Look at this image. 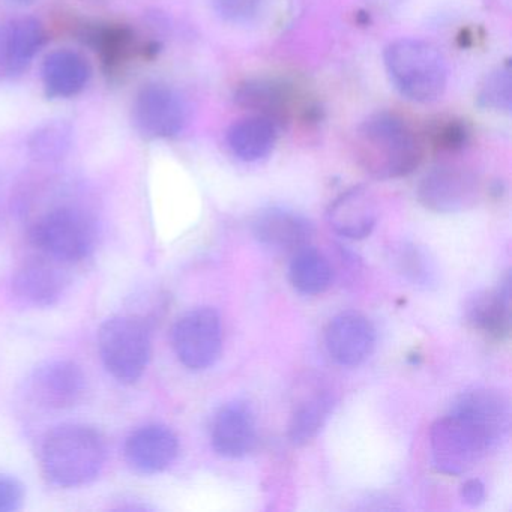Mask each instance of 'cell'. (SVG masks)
<instances>
[{
    "mask_svg": "<svg viewBox=\"0 0 512 512\" xmlns=\"http://www.w3.org/2000/svg\"><path fill=\"white\" fill-rule=\"evenodd\" d=\"M424 137L397 113L368 116L355 133L353 149L359 166L376 179H397L421 166Z\"/></svg>",
    "mask_w": 512,
    "mask_h": 512,
    "instance_id": "6da1fadb",
    "label": "cell"
},
{
    "mask_svg": "<svg viewBox=\"0 0 512 512\" xmlns=\"http://www.w3.org/2000/svg\"><path fill=\"white\" fill-rule=\"evenodd\" d=\"M106 455V442L100 431L89 425L67 424L44 439L41 464L53 484L80 487L100 475Z\"/></svg>",
    "mask_w": 512,
    "mask_h": 512,
    "instance_id": "7a4b0ae2",
    "label": "cell"
},
{
    "mask_svg": "<svg viewBox=\"0 0 512 512\" xmlns=\"http://www.w3.org/2000/svg\"><path fill=\"white\" fill-rule=\"evenodd\" d=\"M386 73L394 88L413 103H433L448 86V62L434 44L401 38L383 53Z\"/></svg>",
    "mask_w": 512,
    "mask_h": 512,
    "instance_id": "3957f363",
    "label": "cell"
},
{
    "mask_svg": "<svg viewBox=\"0 0 512 512\" xmlns=\"http://www.w3.org/2000/svg\"><path fill=\"white\" fill-rule=\"evenodd\" d=\"M29 239L40 253L71 265L91 256L97 244V227L85 209L58 206L35 221Z\"/></svg>",
    "mask_w": 512,
    "mask_h": 512,
    "instance_id": "277c9868",
    "label": "cell"
},
{
    "mask_svg": "<svg viewBox=\"0 0 512 512\" xmlns=\"http://www.w3.org/2000/svg\"><path fill=\"white\" fill-rule=\"evenodd\" d=\"M428 443L431 466L449 476L464 475L488 452L496 451L475 424L455 412L431 425Z\"/></svg>",
    "mask_w": 512,
    "mask_h": 512,
    "instance_id": "5b68a950",
    "label": "cell"
},
{
    "mask_svg": "<svg viewBox=\"0 0 512 512\" xmlns=\"http://www.w3.org/2000/svg\"><path fill=\"white\" fill-rule=\"evenodd\" d=\"M98 347L104 365L115 379L137 382L151 359L149 326L140 317H112L100 328Z\"/></svg>",
    "mask_w": 512,
    "mask_h": 512,
    "instance_id": "8992f818",
    "label": "cell"
},
{
    "mask_svg": "<svg viewBox=\"0 0 512 512\" xmlns=\"http://www.w3.org/2000/svg\"><path fill=\"white\" fill-rule=\"evenodd\" d=\"M179 361L190 370H206L220 358L223 326L214 308L200 307L185 313L172 334Z\"/></svg>",
    "mask_w": 512,
    "mask_h": 512,
    "instance_id": "52a82bcc",
    "label": "cell"
},
{
    "mask_svg": "<svg viewBox=\"0 0 512 512\" xmlns=\"http://www.w3.org/2000/svg\"><path fill=\"white\" fill-rule=\"evenodd\" d=\"M416 196L428 211L455 214L467 211L478 203L481 182L478 175L467 167L440 164L421 179Z\"/></svg>",
    "mask_w": 512,
    "mask_h": 512,
    "instance_id": "ba28073f",
    "label": "cell"
},
{
    "mask_svg": "<svg viewBox=\"0 0 512 512\" xmlns=\"http://www.w3.org/2000/svg\"><path fill=\"white\" fill-rule=\"evenodd\" d=\"M133 121L146 139H173L187 127V103L172 86L151 83L137 94Z\"/></svg>",
    "mask_w": 512,
    "mask_h": 512,
    "instance_id": "9c48e42d",
    "label": "cell"
},
{
    "mask_svg": "<svg viewBox=\"0 0 512 512\" xmlns=\"http://www.w3.org/2000/svg\"><path fill=\"white\" fill-rule=\"evenodd\" d=\"M67 266L43 253L25 260L14 275V295L29 307H53L61 301L70 284Z\"/></svg>",
    "mask_w": 512,
    "mask_h": 512,
    "instance_id": "30bf717a",
    "label": "cell"
},
{
    "mask_svg": "<svg viewBox=\"0 0 512 512\" xmlns=\"http://www.w3.org/2000/svg\"><path fill=\"white\" fill-rule=\"evenodd\" d=\"M82 368L71 361H49L35 368L29 379L32 400L44 409H71L85 394Z\"/></svg>",
    "mask_w": 512,
    "mask_h": 512,
    "instance_id": "8fae6325",
    "label": "cell"
},
{
    "mask_svg": "<svg viewBox=\"0 0 512 512\" xmlns=\"http://www.w3.org/2000/svg\"><path fill=\"white\" fill-rule=\"evenodd\" d=\"M235 101L253 115L271 119L280 127L295 118L301 109L299 92L292 83L269 77H256L242 82L236 88Z\"/></svg>",
    "mask_w": 512,
    "mask_h": 512,
    "instance_id": "7c38bea8",
    "label": "cell"
},
{
    "mask_svg": "<svg viewBox=\"0 0 512 512\" xmlns=\"http://www.w3.org/2000/svg\"><path fill=\"white\" fill-rule=\"evenodd\" d=\"M325 343L329 355L337 364L356 367L373 353L376 331L364 314L346 311L329 322Z\"/></svg>",
    "mask_w": 512,
    "mask_h": 512,
    "instance_id": "4fadbf2b",
    "label": "cell"
},
{
    "mask_svg": "<svg viewBox=\"0 0 512 512\" xmlns=\"http://www.w3.org/2000/svg\"><path fill=\"white\" fill-rule=\"evenodd\" d=\"M451 412L458 413L475 424L490 440L494 449L499 448L511 427V407L508 398L491 388H473L455 400Z\"/></svg>",
    "mask_w": 512,
    "mask_h": 512,
    "instance_id": "5bb4252c",
    "label": "cell"
},
{
    "mask_svg": "<svg viewBox=\"0 0 512 512\" xmlns=\"http://www.w3.org/2000/svg\"><path fill=\"white\" fill-rule=\"evenodd\" d=\"M211 442L217 454L226 458L250 454L257 442L256 416L250 404L236 400L221 407L212 422Z\"/></svg>",
    "mask_w": 512,
    "mask_h": 512,
    "instance_id": "9a60e30c",
    "label": "cell"
},
{
    "mask_svg": "<svg viewBox=\"0 0 512 512\" xmlns=\"http://www.w3.org/2000/svg\"><path fill=\"white\" fill-rule=\"evenodd\" d=\"M257 241L275 251H298L307 247L314 233L313 224L292 209L271 206L263 209L253 220Z\"/></svg>",
    "mask_w": 512,
    "mask_h": 512,
    "instance_id": "2e32d148",
    "label": "cell"
},
{
    "mask_svg": "<svg viewBox=\"0 0 512 512\" xmlns=\"http://www.w3.org/2000/svg\"><path fill=\"white\" fill-rule=\"evenodd\" d=\"M335 407V395L320 379L305 383L293 403L289 421L290 442L304 446L316 439Z\"/></svg>",
    "mask_w": 512,
    "mask_h": 512,
    "instance_id": "e0dca14e",
    "label": "cell"
},
{
    "mask_svg": "<svg viewBox=\"0 0 512 512\" xmlns=\"http://www.w3.org/2000/svg\"><path fill=\"white\" fill-rule=\"evenodd\" d=\"M464 319L475 331L503 340L511 332V277L493 290H479L467 298Z\"/></svg>",
    "mask_w": 512,
    "mask_h": 512,
    "instance_id": "ac0fdd59",
    "label": "cell"
},
{
    "mask_svg": "<svg viewBox=\"0 0 512 512\" xmlns=\"http://www.w3.org/2000/svg\"><path fill=\"white\" fill-rule=\"evenodd\" d=\"M178 452V437L166 425H145L134 431L125 443L128 463L142 473L163 472L172 466Z\"/></svg>",
    "mask_w": 512,
    "mask_h": 512,
    "instance_id": "d6986e66",
    "label": "cell"
},
{
    "mask_svg": "<svg viewBox=\"0 0 512 512\" xmlns=\"http://www.w3.org/2000/svg\"><path fill=\"white\" fill-rule=\"evenodd\" d=\"M379 220L376 199L368 188L353 187L344 191L331 203L328 221L335 233L343 238H367Z\"/></svg>",
    "mask_w": 512,
    "mask_h": 512,
    "instance_id": "ffe728a7",
    "label": "cell"
},
{
    "mask_svg": "<svg viewBox=\"0 0 512 512\" xmlns=\"http://www.w3.org/2000/svg\"><path fill=\"white\" fill-rule=\"evenodd\" d=\"M92 70L80 53L62 49L50 53L41 67L44 89L49 98H73L88 86Z\"/></svg>",
    "mask_w": 512,
    "mask_h": 512,
    "instance_id": "44dd1931",
    "label": "cell"
},
{
    "mask_svg": "<svg viewBox=\"0 0 512 512\" xmlns=\"http://www.w3.org/2000/svg\"><path fill=\"white\" fill-rule=\"evenodd\" d=\"M277 140L278 125L259 115L233 122L226 133L227 146L244 163L265 160L274 151Z\"/></svg>",
    "mask_w": 512,
    "mask_h": 512,
    "instance_id": "7402d4cb",
    "label": "cell"
},
{
    "mask_svg": "<svg viewBox=\"0 0 512 512\" xmlns=\"http://www.w3.org/2000/svg\"><path fill=\"white\" fill-rule=\"evenodd\" d=\"M82 38L89 47L100 53L104 68L109 73L121 70L137 49L136 34L128 26H91L83 31Z\"/></svg>",
    "mask_w": 512,
    "mask_h": 512,
    "instance_id": "603a6c76",
    "label": "cell"
},
{
    "mask_svg": "<svg viewBox=\"0 0 512 512\" xmlns=\"http://www.w3.org/2000/svg\"><path fill=\"white\" fill-rule=\"evenodd\" d=\"M290 283L302 295H322L334 280L329 260L313 247H302L295 251L289 266Z\"/></svg>",
    "mask_w": 512,
    "mask_h": 512,
    "instance_id": "cb8c5ba5",
    "label": "cell"
},
{
    "mask_svg": "<svg viewBox=\"0 0 512 512\" xmlns=\"http://www.w3.org/2000/svg\"><path fill=\"white\" fill-rule=\"evenodd\" d=\"M8 32V74L25 73L46 43V32L38 20L20 19L11 23Z\"/></svg>",
    "mask_w": 512,
    "mask_h": 512,
    "instance_id": "d4e9b609",
    "label": "cell"
},
{
    "mask_svg": "<svg viewBox=\"0 0 512 512\" xmlns=\"http://www.w3.org/2000/svg\"><path fill=\"white\" fill-rule=\"evenodd\" d=\"M389 259L398 274L413 286L431 289L439 283V271L433 257L413 242H400L394 245Z\"/></svg>",
    "mask_w": 512,
    "mask_h": 512,
    "instance_id": "484cf974",
    "label": "cell"
},
{
    "mask_svg": "<svg viewBox=\"0 0 512 512\" xmlns=\"http://www.w3.org/2000/svg\"><path fill=\"white\" fill-rule=\"evenodd\" d=\"M73 145V128L65 121L40 125L29 137V152L41 163L61 161Z\"/></svg>",
    "mask_w": 512,
    "mask_h": 512,
    "instance_id": "4316f807",
    "label": "cell"
},
{
    "mask_svg": "<svg viewBox=\"0 0 512 512\" xmlns=\"http://www.w3.org/2000/svg\"><path fill=\"white\" fill-rule=\"evenodd\" d=\"M424 142L425 145H430L437 154H458L469 145V125L463 119L455 118V116H440L428 125Z\"/></svg>",
    "mask_w": 512,
    "mask_h": 512,
    "instance_id": "83f0119b",
    "label": "cell"
},
{
    "mask_svg": "<svg viewBox=\"0 0 512 512\" xmlns=\"http://www.w3.org/2000/svg\"><path fill=\"white\" fill-rule=\"evenodd\" d=\"M476 101L481 109L499 113H511L512 71L509 62L491 71L479 86Z\"/></svg>",
    "mask_w": 512,
    "mask_h": 512,
    "instance_id": "f1b7e54d",
    "label": "cell"
},
{
    "mask_svg": "<svg viewBox=\"0 0 512 512\" xmlns=\"http://www.w3.org/2000/svg\"><path fill=\"white\" fill-rule=\"evenodd\" d=\"M265 4L266 0H215V10L227 23L250 25L259 19Z\"/></svg>",
    "mask_w": 512,
    "mask_h": 512,
    "instance_id": "f546056e",
    "label": "cell"
},
{
    "mask_svg": "<svg viewBox=\"0 0 512 512\" xmlns=\"http://www.w3.org/2000/svg\"><path fill=\"white\" fill-rule=\"evenodd\" d=\"M23 485L11 476L0 475V512L16 511L22 505Z\"/></svg>",
    "mask_w": 512,
    "mask_h": 512,
    "instance_id": "4dcf8cb0",
    "label": "cell"
},
{
    "mask_svg": "<svg viewBox=\"0 0 512 512\" xmlns=\"http://www.w3.org/2000/svg\"><path fill=\"white\" fill-rule=\"evenodd\" d=\"M461 500L467 506H479L485 499V485L482 484L481 479H467L461 485Z\"/></svg>",
    "mask_w": 512,
    "mask_h": 512,
    "instance_id": "1f68e13d",
    "label": "cell"
},
{
    "mask_svg": "<svg viewBox=\"0 0 512 512\" xmlns=\"http://www.w3.org/2000/svg\"><path fill=\"white\" fill-rule=\"evenodd\" d=\"M8 74V32L0 26V76Z\"/></svg>",
    "mask_w": 512,
    "mask_h": 512,
    "instance_id": "d6a6232c",
    "label": "cell"
},
{
    "mask_svg": "<svg viewBox=\"0 0 512 512\" xmlns=\"http://www.w3.org/2000/svg\"><path fill=\"white\" fill-rule=\"evenodd\" d=\"M13 2H20V4H28V2H32V0H13Z\"/></svg>",
    "mask_w": 512,
    "mask_h": 512,
    "instance_id": "836d02e7",
    "label": "cell"
}]
</instances>
